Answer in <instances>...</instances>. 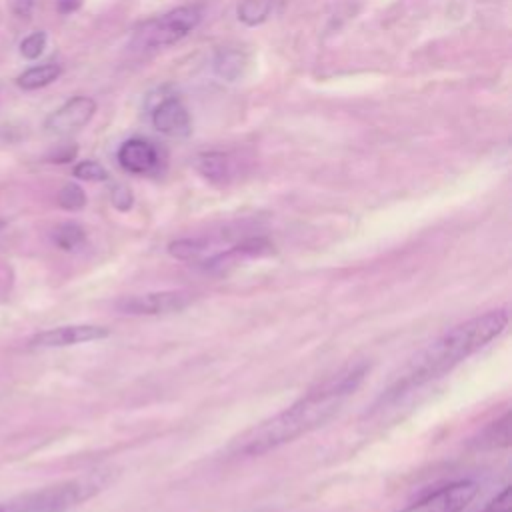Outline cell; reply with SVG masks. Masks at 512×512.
Returning a JSON list of instances; mask_svg holds the SVG:
<instances>
[{"instance_id": "4fadbf2b", "label": "cell", "mask_w": 512, "mask_h": 512, "mask_svg": "<svg viewBox=\"0 0 512 512\" xmlns=\"http://www.w3.org/2000/svg\"><path fill=\"white\" fill-rule=\"evenodd\" d=\"M60 74H62V66L56 62L36 64L16 76V86L22 90H38V88H44V86L52 84L54 80H58Z\"/></svg>"}, {"instance_id": "7c38bea8", "label": "cell", "mask_w": 512, "mask_h": 512, "mask_svg": "<svg viewBox=\"0 0 512 512\" xmlns=\"http://www.w3.org/2000/svg\"><path fill=\"white\" fill-rule=\"evenodd\" d=\"M212 66H214V72L226 80V82H236L244 76L246 72V66H248V58L242 50H236V48H222L214 54V60H212Z\"/></svg>"}, {"instance_id": "5b68a950", "label": "cell", "mask_w": 512, "mask_h": 512, "mask_svg": "<svg viewBox=\"0 0 512 512\" xmlns=\"http://www.w3.org/2000/svg\"><path fill=\"white\" fill-rule=\"evenodd\" d=\"M194 300L188 290H162L138 296H124L116 302V310L130 316H164L182 312Z\"/></svg>"}, {"instance_id": "52a82bcc", "label": "cell", "mask_w": 512, "mask_h": 512, "mask_svg": "<svg viewBox=\"0 0 512 512\" xmlns=\"http://www.w3.org/2000/svg\"><path fill=\"white\" fill-rule=\"evenodd\" d=\"M110 336V328L98 324H70L38 332L30 338L32 348H62L84 342H94Z\"/></svg>"}, {"instance_id": "ffe728a7", "label": "cell", "mask_w": 512, "mask_h": 512, "mask_svg": "<svg viewBox=\"0 0 512 512\" xmlns=\"http://www.w3.org/2000/svg\"><path fill=\"white\" fill-rule=\"evenodd\" d=\"M110 200H112V204H114L118 210H122V212L130 210V208H132V202H134L130 188H126L124 184H114V186H112Z\"/></svg>"}, {"instance_id": "7402d4cb", "label": "cell", "mask_w": 512, "mask_h": 512, "mask_svg": "<svg viewBox=\"0 0 512 512\" xmlns=\"http://www.w3.org/2000/svg\"><path fill=\"white\" fill-rule=\"evenodd\" d=\"M36 0H10V10L16 18H30L34 12Z\"/></svg>"}, {"instance_id": "5bb4252c", "label": "cell", "mask_w": 512, "mask_h": 512, "mask_svg": "<svg viewBox=\"0 0 512 512\" xmlns=\"http://www.w3.org/2000/svg\"><path fill=\"white\" fill-rule=\"evenodd\" d=\"M274 0H240L236 6V16L246 26H260L268 20Z\"/></svg>"}, {"instance_id": "2e32d148", "label": "cell", "mask_w": 512, "mask_h": 512, "mask_svg": "<svg viewBox=\"0 0 512 512\" xmlns=\"http://www.w3.org/2000/svg\"><path fill=\"white\" fill-rule=\"evenodd\" d=\"M478 444L480 446H488V448L508 446L510 444V414L506 412L502 418H498L492 424H488L482 430Z\"/></svg>"}, {"instance_id": "9a60e30c", "label": "cell", "mask_w": 512, "mask_h": 512, "mask_svg": "<svg viewBox=\"0 0 512 512\" xmlns=\"http://www.w3.org/2000/svg\"><path fill=\"white\" fill-rule=\"evenodd\" d=\"M52 240L60 250L72 252L76 248H80L86 242V232L80 224L76 222H62L60 226L54 228L52 232Z\"/></svg>"}, {"instance_id": "277c9868", "label": "cell", "mask_w": 512, "mask_h": 512, "mask_svg": "<svg viewBox=\"0 0 512 512\" xmlns=\"http://www.w3.org/2000/svg\"><path fill=\"white\" fill-rule=\"evenodd\" d=\"M202 20V8L198 4H184L168 10L166 14L150 20L136 32V44L144 50L166 48L186 38Z\"/></svg>"}, {"instance_id": "d6986e66", "label": "cell", "mask_w": 512, "mask_h": 512, "mask_svg": "<svg viewBox=\"0 0 512 512\" xmlns=\"http://www.w3.org/2000/svg\"><path fill=\"white\" fill-rule=\"evenodd\" d=\"M72 174L76 178L88 180V182H104V180H108L106 168L100 162H96V160H82V162H78L74 166Z\"/></svg>"}, {"instance_id": "e0dca14e", "label": "cell", "mask_w": 512, "mask_h": 512, "mask_svg": "<svg viewBox=\"0 0 512 512\" xmlns=\"http://www.w3.org/2000/svg\"><path fill=\"white\" fill-rule=\"evenodd\" d=\"M58 204L64 210H80L86 206V192L82 190V186L68 182L58 192Z\"/></svg>"}, {"instance_id": "cb8c5ba5", "label": "cell", "mask_w": 512, "mask_h": 512, "mask_svg": "<svg viewBox=\"0 0 512 512\" xmlns=\"http://www.w3.org/2000/svg\"><path fill=\"white\" fill-rule=\"evenodd\" d=\"M82 4V0H56V8L60 14H70L74 10H78Z\"/></svg>"}, {"instance_id": "d4e9b609", "label": "cell", "mask_w": 512, "mask_h": 512, "mask_svg": "<svg viewBox=\"0 0 512 512\" xmlns=\"http://www.w3.org/2000/svg\"><path fill=\"white\" fill-rule=\"evenodd\" d=\"M4 226H6V222H4V220H2V218H0V230H2V228H4Z\"/></svg>"}, {"instance_id": "ac0fdd59", "label": "cell", "mask_w": 512, "mask_h": 512, "mask_svg": "<svg viewBox=\"0 0 512 512\" xmlns=\"http://www.w3.org/2000/svg\"><path fill=\"white\" fill-rule=\"evenodd\" d=\"M46 42H48L46 32L36 30V32L28 34V36L20 42V54H22L26 60H36V58L42 56V52H44V48H46Z\"/></svg>"}, {"instance_id": "6da1fadb", "label": "cell", "mask_w": 512, "mask_h": 512, "mask_svg": "<svg viewBox=\"0 0 512 512\" xmlns=\"http://www.w3.org/2000/svg\"><path fill=\"white\" fill-rule=\"evenodd\" d=\"M366 372L368 364L360 362L338 370L334 376H328L292 406L252 428L240 440L236 452L242 456H262L286 442H292L324 426L358 390Z\"/></svg>"}, {"instance_id": "ba28073f", "label": "cell", "mask_w": 512, "mask_h": 512, "mask_svg": "<svg viewBox=\"0 0 512 512\" xmlns=\"http://www.w3.org/2000/svg\"><path fill=\"white\" fill-rule=\"evenodd\" d=\"M96 112V100L90 96H72L60 108H56L44 122V128L52 134H70L84 128Z\"/></svg>"}, {"instance_id": "7a4b0ae2", "label": "cell", "mask_w": 512, "mask_h": 512, "mask_svg": "<svg viewBox=\"0 0 512 512\" xmlns=\"http://www.w3.org/2000/svg\"><path fill=\"white\" fill-rule=\"evenodd\" d=\"M508 326V310H488L480 316H474L448 332L436 338L424 352H420L404 372V376L396 382V386L388 392V398H396L412 390L414 386H422L434 378L444 376L462 360L484 348L496 336H500Z\"/></svg>"}, {"instance_id": "603a6c76", "label": "cell", "mask_w": 512, "mask_h": 512, "mask_svg": "<svg viewBox=\"0 0 512 512\" xmlns=\"http://www.w3.org/2000/svg\"><path fill=\"white\" fill-rule=\"evenodd\" d=\"M74 156H76V146H64V148H58L50 158L52 162H70Z\"/></svg>"}, {"instance_id": "8992f818", "label": "cell", "mask_w": 512, "mask_h": 512, "mask_svg": "<svg viewBox=\"0 0 512 512\" xmlns=\"http://www.w3.org/2000/svg\"><path fill=\"white\" fill-rule=\"evenodd\" d=\"M476 494L478 484L474 480H454L424 494L400 512H462Z\"/></svg>"}, {"instance_id": "8fae6325", "label": "cell", "mask_w": 512, "mask_h": 512, "mask_svg": "<svg viewBox=\"0 0 512 512\" xmlns=\"http://www.w3.org/2000/svg\"><path fill=\"white\" fill-rule=\"evenodd\" d=\"M194 168L212 184H224L232 176V162L224 152H200L194 158Z\"/></svg>"}, {"instance_id": "9c48e42d", "label": "cell", "mask_w": 512, "mask_h": 512, "mask_svg": "<svg viewBox=\"0 0 512 512\" xmlns=\"http://www.w3.org/2000/svg\"><path fill=\"white\" fill-rule=\"evenodd\" d=\"M150 120H152V126L168 138H188L192 134L190 112L178 96L162 98L154 106Z\"/></svg>"}, {"instance_id": "3957f363", "label": "cell", "mask_w": 512, "mask_h": 512, "mask_svg": "<svg viewBox=\"0 0 512 512\" xmlns=\"http://www.w3.org/2000/svg\"><path fill=\"white\" fill-rule=\"evenodd\" d=\"M108 474H90L46 486L6 500L8 512H68L98 494L108 484Z\"/></svg>"}, {"instance_id": "30bf717a", "label": "cell", "mask_w": 512, "mask_h": 512, "mask_svg": "<svg viewBox=\"0 0 512 512\" xmlns=\"http://www.w3.org/2000/svg\"><path fill=\"white\" fill-rule=\"evenodd\" d=\"M118 164L130 172V174H152L160 166V154L158 148L144 138H128L120 144L116 152Z\"/></svg>"}, {"instance_id": "44dd1931", "label": "cell", "mask_w": 512, "mask_h": 512, "mask_svg": "<svg viewBox=\"0 0 512 512\" xmlns=\"http://www.w3.org/2000/svg\"><path fill=\"white\" fill-rule=\"evenodd\" d=\"M480 512H510V488L504 486Z\"/></svg>"}]
</instances>
